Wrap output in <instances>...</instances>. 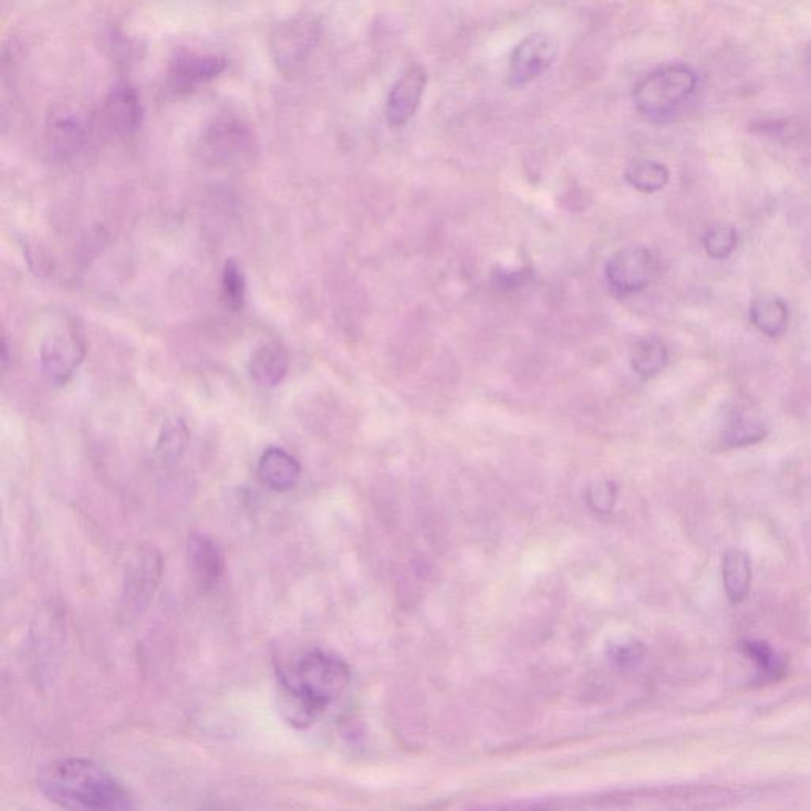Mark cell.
<instances>
[{
	"instance_id": "24",
	"label": "cell",
	"mask_w": 811,
	"mask_h": 811,
	"mask_svg": "<svg viewBox=\"0 0 811 811\" xmlns=\"http://www.w3.org/2000/svg\"><path fill=\"white\" fill-rule=\"evenodd\" d=\"M737 246V233L732 227L718 226L710 227L704 235V248L711 259H726L732 254Z\"/></svg>"
},
{
	"instance_id": "17",
	"label": "cell",
	"mask_w": 811,
	"mask_h": 811,
	"mask_svg": "<svg viewBox=\"0 0 811 811\" xmlns=\"http://www.w3.org/2000/svg\"><path fill=\"white\" fill-rule=\"evenodd\" d=\"M722 582L734 604L744 603L750 593L751 560L744 550H730L722 561Z\"/></svg>"
},
{
	"instance_id": "3",
	"label": "cell",
	"mask_w": 811,
	"mask_h": 811,
	"mask_svg": "<svg viewBox=\"0 0 811 811\" xmlns=\"http://www.w3.org/2000/svg\"><path fill=\"white\" fill-rule=\"evenodd\" d=\"M699 87L695 70L688 65H666L648 73L634 87L633 98L637 112L652 123L673 121Z\"/></svg>"
},
{
	"instance_id": "4",
	"label": "cell",
	"mask_w": 811,
	"mask_h": 811,
	"mask_svg": "<svg viewBox=\"0 0 811 811\" xmlns=\"http://www.w3.org/2000/svg\"><path fill=\"white\" fill-rule=\"evenodd\" d=\"M163 574V555L154 547H143L132 557L121 594L119 616L124 623L135 622L148 609Z\"/></svg>"
},
{
	"instance_id": "12",
	"label": "cell",
	"mask_w": 811,
	"mask_h": 811,
	"mask_svg": "<svg viewBox=\"0 0 811 811\" xmlns=\"http://www.w3.org/2000/svg\"><path fill=\"white\" fill-rule=\"evenodd\" d=\"M222 59L216 56H201V54H181L171 62L168 82L176 93L190 91L198 84L209 82L222 73Z\"/></svg>"
},
{
	"instance_id": "13",
	"label": "cell",
	"mask_w": 811,
	"mask_h": 811,
	"mask_svg": "<svg viewBox=\"0 0 811 811\" xmlns=\"http://www.w3.org/2000/svg\"><path fill=\"white\" fill-rule=\"evenodd\" d=\"M765 422L744 407H732L722 414L718 438L722 447H745L766 438Z\"/></svg>"
},
{
	"instance_id": "22",
	"label": "cell",
	"mask_w": 811,
	"mask_h": 811,
	"mask_svg": "<svg viewBox=\"0 0 811 811\" xmlns=\"http://www.w3.org/2000/svg\"><path fill=\"white\" fill-rule=\"evenodd\" d=\"M87 132L82 119L65 116L53 126V143L61 154H76L86 145Z\"/></svg>"
},
{
	"instance_id": "15",
	"label": "cell",
	"mask_w": 811,
	"mask_h": 811,
	"mask_svg": "<svg viewBox=\"0 0 811 811\" xmlns=\"http://www.w3.org/2000/svg\"><path fill=\"white\" fill-rule=\"evenodd\" d=\"M142 117L137 95L127 86H119L112 91L106 97L104 106V119L106 126L112 131L127 134L135 131Z\"/></svg>"
},
{
	"instance_id": "1",
	"label": "cell",
	"mask_w": 811,
	"mask_h": 811,
	"mask_svg": "<svg viewBox=\"0 0 811 811\" xmlns=\"http://www.w3.org/2000/svg\"><path fill=\"white\" fill-rule=\"evenodd\" d=\"M282 714L290 725L308 728L346 692V661L324 649H310L278 667Z\"/></svg>"
},
{
	"instance_id": "19",
	"label": "cell",
	"mask_w": 811,
	"mask_h": 811,
	"mask_svg": "<svg viewBox=\"0 0 811 811\" xmlns=\"http://www.w3.org/2000/svg\"><path fill=\"white\" fill-rule=\"evenodd\" d=\"M631 366L638 376L644 379L655 377L656 374L666 368L669 352L666 344L656 336H647L638 340L631 349Z\"/></svg>"
},
{
	"instance_id": "27",
	"label": "cell",
	"mask_w": 811,
	"mask_h": 811,
	"mask_svg": "<svg viewBox=\"0 0 811 811\" xmlns=\"http://www.w3.org/2000/svg\"><path fill=\"white\" fill-rule=\"evenodd\" d=\"M810 48H811V45H810Z\"/></svg>"
},
{
	"instance_id": "23",
	"label": "cell",
	"mask_w": 811,
	"mask_h": 811,
	"mask_svg": "<svg viewBox=\"0 0 811 811\" xmlns=\"http://www.w3.org/2000/svg\"><path fill=\"white\" fill-rule=\"evenodd\" d=\"M745 653L748 658L753 661L756 667L761 670L766 677L776 678L778 674L783 673L784 663L777 655L776 649L770 647L765 641H747L744 645Z\"/></svg>"
},
{
	"instance_id": "6",
	"label": "cell",
	"mask_w": 811,
	"mask_h": 811,
	"mask_svg": "<svg viewBox=\"0 0 811 811\" xmlns=\"http://www.w3.org/2000/svg\"><path fill=\"white\" fill-rule=\"evenodd\" d=\"M558 58V43L552 35L536 32L524 37L510 56L508 82L510 87L533 83L552 67Z\"/></svg>"
},
{
	"instance_id": "7",
	"label": "cell",
	"mask_w": 811,
	"mask_h": 811,
	"mask_svg": "<svg viewBox=\"0 0 811 811\" xmlns=\"http://www.w3.org/2000/svg\"><path fill=\"white\" fill-rule=\"evenodd\" d=\"M655 274V259L644 246H631L616 252L607 266L605 278L614 293L630 297L641 292Z\"/></svg>"
},
{
	"instance_id": "18",
	"label": "cell",
	"mask_w": 811,
	"mask_h": 811,
	"mask_svg": "<svg viewBox=\"0 0 811 811\" xmlns=\"http://www.w3.org/2000/svg\"><path fill=\"white\" fill-rule=\"evenodd\" d=\"M207 143L212 159L220 163H233L243 157L249 148V137L245 128L232 123L216 126Z\"/></svg>"
},
{
	"instance_id": "2",
	"label": "cell",
	"mask_w": 811,
	"mask_h": 811,
	"mask_svg": "<svg viewBox=\"0 0 811 811\" xmlns=\"http://www.w3.org/2000/svg\"><path fill=\"white\" fill-rule=\"evenodd\" d=\"M40 792L61 809L131 810L134 798L115 776L91 759L48 762L37 777Z\"/></svg>"
},
{
	"instance_id": "14",
	"label": "cell",
	"mask_w": 811,
	"mask_h": 811,
	"mask_svg": "<svg viewBox=\"0 0 811 811\" xmlns=\"http://www.w3.org/2000/svg\"><path fill=\"white\" fill-rule=\"evenodd\" d=\"M289 365L288 351L281 344L266 343L249 360V374L262 387L273 388L285 379Z\"/></svg>"
},
{
	"instance_id": "20",
	"label": "cell",
	"mask_w": 811,
	"mask_h": 811,
	"mask_svg": "<svg viewBox=\"0 0 811 811\" xmlns=\"http://www.w3.org/2000/svg\"><path fill=\"white\" fill-rule=\"evenodd\" d=\"M625 179L634 189L653 194L669 183V170L666 165L656 160L638 159L627 165Z\"/></svg>"
},
{
	"instance_id": "21",
	"label": "cell",
	"mask_w": 811,
	"mask_h": 811,
	"mask_svg": "<svg viewBox=\"0 0 811 811\" xmlns=\"http://www.w3.org/2000/svg\"><path fill=\"white\" fill-rule=\"evenodd\" d=\"M222 297L226 306L235 313H240L246 303V277L243 268L235 259H227L222 268Z\"/></svg>"
},
{
	"instance_id": "10",
	"label": "cell",
	"mask_w": 811,
	"mask_h": 811,
	"mask_svg": "<svg viewBox=\"0 0 811 811\" xmlns=\"http://www.w3.org/2000/svg\"><path fill=\"white\" fill-rule=\"evenodd\" d=\"M187 557L198 585L207 590L218 585L226 571V560L222 550L211 538L201 533L190 536L187 542Z\"/></svg>"
},
{
	"instance_id": "11",
	"label": "cell",
	"mask_w": 811,
	"mask_h": 811,
	"mask_svg": "<svg viewBox=\"0 0 811 811\" xmlns=\"http://www.w3.org/2000/svg\"><path fill=\"white\" fill-rule=\"evenodd\" d=\"M257 475L263 486L270 490L284 493L292 490L302 477V466L293 455L281 447H268L257 464Z\"/></svg>"
},
{
	"instance_id": "8",
	"label": "cell",
	"mask_w": 811,
	"mask_h": 811,
	"mask_svg": "<svg viewBox=\"0 0 811 811\" xmlns=\"http://www.w3.org/2000/svg\"><path fill=\"white\" fill-rule=\"evenodd\" d=\"M427 87V72L414 64L394 84L385 105V117L392 127H402L416 116Z\"/></svg>"
},
{
	"instance_id": "25",
	"label": "cell",
	"mask_w": 811,
	"mask_h": 811,
	"mask_svg": "<svg viewBox=\"0 0 811 811\" xmlns=\"http://www.w3.org/2000/svg\"><path fill=\"white\" fill-rule=\"evenodd\" d=\"M187 438H189V433H187L186 425L181 420L170 422L160 433L157 449L163 454L165 460H176L185 453Z\"/></svg>"
},
{
	"instance_id": "26",
	"label": "cell",
	"mask_w": 811,
	"mask_h": 811,
	"mask_svg": "<svg viewBox=\"0 0 811 811\" xmlns=\"http://www.w3.org/2000/svg\"><path fill=\"white\" fill-rule=\"evenodd\" d=\"M7 363H9V346H7V337H2V365L3 368H6Z\"/></svg>"
},
{
	"instance_id": "9",
	"label": "cell",
	"mask_w": 811,
	"mask_h": 811,
	"mask_svg": "<svg viewBox=\"0 0 811 811\" xmlns=\"http://www.w3.org/2000/svg\"><path fill=\"white\" fill-rule=\"evenodd\" d=\"M319 28L313 21H290L288 25L278 29L274 37L273 53L281 67H293L311 53L318 42Z\"/></svg>"
},
{
	"instance_id": "16",
	"label": "cell",
	"mask_w": 811,
	"mask_h": 811,
	"mask_svg": "<svg viewBox=\"0 0 811 811\" xmlns=\"http://www.w3.org/2000/svg\"><path fill=\"white\" fill-rule=\"evenodd\" d=\"M751 322L769 337H780L788 329V306L776 295L756 297L750 308Z\"/></svg>"
},
{
	"instance_id": "5",
	"label": "cell",
	"mask_w": 811,
	"mask_h": 811,
	"mask_svg": "<svg viewBox=\"0 0 811 811\" xmlns=\"http://www.w3.org/2000/svg\"><path fill=\"white\" fill-rule=\"evenodd\" d=\"M86 357V341L76 326L58 330L40 347V368L48 384L62 387L75 376Z\"/></svg>"
}]
</instances>
